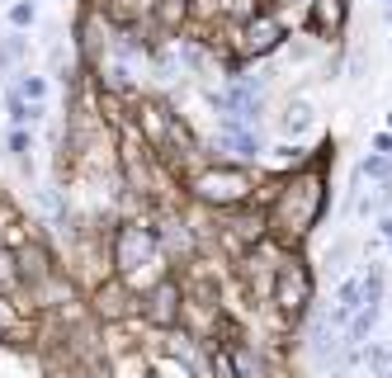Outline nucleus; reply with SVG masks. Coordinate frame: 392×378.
Wrapping results in <instances>:
<instances>
[{
    "mask_svg": "<svg viewBox=\"0 0 392 378\" xmlns=\"http://www.w3.org/2000/svg\"><path fill=\"white\" fill-rule=\"evenodd\" d=\"M388 123H392V114H388Z\"/></svg>",
    "mask_w": 392,
    "mask_h": 378,
    "instance_id": "obj_16",
    "label": "nucleus"
},
{
    "mask_svg": "<svg viewBox=\"0 0 392 378\" xmlns=\"http://www.w3.org/2000/svg\"><path fill=\"white\" fill-rule=\"evenodd\" d=\"M321 175H298V180H288L284 189H279V204H274V213H269V222L284 232V237H303L308 227L317 222V213H321Z\"/></svg>",
    "mask_w": 392,
    "mask_h": 378,
    "instance_id": "obj_1",
    "label": "nucleus"
},
{
    "mask_svg": "<svg viewBox=\"0 0 392 378\" xmlns=\"http://www.w3.org/2000/svg\"><path fill=\"white\" fill-rule=\"evenodd\" d=\"M359 175H373V180H392V161H383V156H368V161H359Z\"/></svg>",
    "mask_w": 392,
    "mask_h": 378,
    "instance_id": "obj_11",
    "label": "nucleus"
},
{
    "mask_svg": "<svg viewBox=\"0 0 392 378\" xmlns=\"http://www.w3.org/2000/svg\"><path fill=\"white\" fill-rule=\"evenodd\" d=\"M10 24H15V28H28V24H33V5H28V0L10 5Z\"/></svg>",
    "mask_w": 392,
    "mask_h": 378,
    "instance_id": "obj_13",
    "label": "nucleus"
},
{
    "mask_svg": "<svg viewBox=\"0 0 392 378\" xmlns=\"http://www.w3.org/2000/svg\"><path fill=\"white\" fill-rule=\"evenodd\" d=\"M388 378H392V374H388Z\"/></svg>",
    "mask_w": 392,
    "mask_h": 378,
    "instance_id": "obj_17",
    "label": "nucleus"
},
{
    "mask_svg": "<svg viewBox=\"0 0 392 378\" xmlns=\"http://www.w3.org/2000/svg\"><path fill=\"white\" fill-rule=\"evenodd\" d=\"M368 364H373V374H383V378L392 374V354L388 350H373V354H368Z\"/></svg>",
    "mask_w": 392,
    "mask_h": 378,
    "instance_id": "obj_14",
    "label": "nucleus"
},
{
    "mask_svg": "<svg viewBox=\"0 0 392 378\" xmlns=\"http://www.w3.org/2000/svg\"><path fill=\"white\" fill-rule=\"evenodd\" d=\"M28 152H33V137H28L24 128H15V133H10V156L19 161V170H28Z\"/></svg>",
    "mask_w": 392,
    "mask_h": 378,
    "instance_id": "obj_10",
    "label": "nucleus"
},
{
    "mask_svg": "<svg viewBox=\"0 0 392 378\" xmlns=\"http://www.w3.org/2000/svg\"><path fill=\"white\" fill-rule=\"evenodd\" d=\"M308 298H312V279H308V270H303L298 260H284V265H279V279H274V303H279L284 312H303Z\"/></svg>",
    "mask_w": 392,
    "mask_h": 378,
    "instance_id": "obj_2",
    "label": "nucleus"
},
{
    "mask_svg": "<svg viewBox=\"0 0 392 378\" xmlns=\"http://www.w3.org/2000/svg\"><path fill=\"white\" fill-rule=\"evenodd\" d=\"M43 95H48V85L38 81V76H24V81H19V100H28V105H38Z\"/></svg>",
    "mask_w": 392,
    "mask_h": 378,
    "instance_id": "obj_12",
    "label": "nucleus"
},
{
    "mask_svg": "<svg viewBox=\"0 0 392 378\" xmlns=\"http://www.w3.org/2000/svg\"><path fill=\"white\" fill-rule=\"evenodd\" d=\"M345 19V0H317V33H336Z\"/></svg>",
    "mask_w": 392,
    "mask_h": 378,
    "instance_id": "obj_8",
    "label": "nucleus"
},
{
    "mask_svg": "<svg viewBox=\"0 0 392 378\" xmlns=\"http://www.w3.org/2000/svg\"><path fill=\"white\" fill-rule=\"evenodd\" d=\"M279 128H284L288 137H298V133H308L312 128V105H303V100H288L284 109V118H279Z\"/></svg>",
    "mask_w": 392,
    "mask_h": 378,
    "instance_id": "obj_6",
    "label": "nucleus"
},
{
    "mask_svg": "<svg viewBox=\"0 0 392 378\" xmlns=\"http://www.w3.org/2000/svg\"><path fill=\"white\" fill-rule=\"evenodd\" d=\"M279 38H284V28L274 15H256L251 24H246V38H241V48L246 53H269V48H279Z\"/></svg>",
    "mask_w": 392,
    "mask_h": 378,
    "instance_id": "obj_4",
    "label": "nucleus"
},
{
    "mask_svg": "<svg viewBox=\"0 0 392 378\" xmlns=\"http://www.w3.org/2000/svg\"><path fill=\"white\" fill-rule=\"evenodd\" d=\"M15 284V270H10V251L0 246V289H10Z\"/></svg>",
    "mask_w": 392,
    "mask_h": 378,
    "instance_id": "obj_15",
    "label": "nucleus"
},
{
    "mask_svg": "<svg viewBox=\"0 0 392 378\" xmlns=\"http://www.w3.org/2000/svg\"><path fill=\"white\" fill-rule=\"evenodd\" d=\"M194 189H199V199H208V204H241V199L251 194V180H246L241 170H208V175L194 180Z\"/></svg>",
    "mask_w": 392,
    "mask_h": 378,
    "instance_id": "obj_3",
    "label": "nucleus"
},
{
    "mask_svg": "<svg viewBox=\"0 0 392 378\" xmlns=\"http://www.w3.org/2000/svg\"><path fill=\"white\" fill-rule=\"evenodd\" d=\"M175 317H180V312H175V284H161L157 294L147 298V322H157V326H170Z\"/></svg>",
    "mask_w": 392,
    "mask_h": 378,
    "instance_id": "obj_5",
    "label": "nucleus"
},
{
    "mask_svg": "<svg viewBox=\"0 0 392 378\" xmlns=\"http://www.w3.org/2000/svg\"><path fill=\"white\" fill-rule=\"evenodd\" d=\"M10 118L15 123H33V118H43V105H24L19 90H10Z\"/></svg>",
    "mask_w": 392,
    "mask_h": 378,
    "instance_id": "obj_9",
    "label": "nucleus"
},
{
    "mask_svg": "<svg viewBox=\"0 0 392 378\" xmlns=\"http://www.w3.org/2000/svg\"><path fill=\"white\" fill-rule=\"evenodd\" d=\"M359 307H364V298H359V279H345V284H340V298H336V322H350Z\"/></svg>",
    "mask_w": 392,
    "mask_h": 378,
    "instance_id": "obj_7",
    "label": "nucleus"
}]
</instances>
